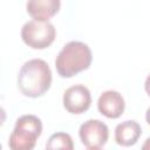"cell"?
Listing matches in <instances>:
<instances>
[{
	"label": "cell",
	"instance_id": "obj_1",
	"mask_svg": "<svg viewBox=\"0 0 150 150\" xmlns=\"http://www.w3.org/2000/svg\"><path fill=\"white\" fill-rule=\"evenodd\" d=\"M52 70L42 59L26 61L18 74V88L27 97L36 98L43 96L52 84Z\"/></svg>",
	"mask_w": 150,
	"mask_h": 150
},
{
	"label": "cell",
	"instance_id": "obj_2",
	"mask_svg": "<svg viewBox=\"0 0 150 150\" xmlns=\"http://www.w3.org/2000/svg\"><path fill=\"white\" fill-rule=\"evenodd\" d=\"M93 61L89 46L81 41H69L66 43L55 59L57 74L63 79H69L87 70Z\"/></svg>",
	"mask_w": 150,
	"mask_h": 150
},
{
	"label": "cell",
	"instance_id": "obj_3",
	"mask_svg": "<svg viewBox=\"0 0 150 150\" xmlns=\"http://www.w3.org/2000/svg\"><path fill=\"white\" fill-rule=\"evenodd\" d=\"M42 134L41 120L32 114L20 116L9 135L8 146L13 150H32Z\"/></svg>",
	"mask_w": 150,
	"mask_h": 150
},
{
	"label": "cell",
	"instance_id": "obj_4",
	"mask_svg": "<svg viewBox=\"0 0 150 150\" xmlns=\"http://www.w3.org/2000/svg\"><path fill=\"white\" fill-rule=\"evenodd\" d=\"M56 36V30L49 21L30 20L21 28V39L28 47L33 49H46L49 47Z\"/></svg>",
	"mask_w": 150,
	"mask_h": 150
},
{
	"label": "cell",
	"instance_id": "obj_5",
	"mask_svg": "<svg viewBox=\"0 0 150 150\" xmlns=\"http://www.w3.org/2000/svg\"><path fill=\"white\" fill-rule=\"evenodd\" d=\"M79 137L87 149L98 150L105 145L109 138V129L100 120H88L80 125Z\"/></svg>",
	"mask_w": 150,
	"mask_h": 150
},
{
	"label": "cell",
	"instance_id": "obj_6",
	"mask_svg": "<svg viewBox=\"0 0 150 150\" xmlns=\"http://www.w3.org/2000/svg\"><path fill=\"white\" fill-rule=\"evenodd\" d=\"M62 103L68 112L73 115H81L90 108L91 104L90 91L83 84L71 86L64 90Z\"/></svg>",
	"mask_w": 150,
	"mask_h": 150
},
{
	"label": "cell",
	"instance_id": "obj_7",
	"mask_svg": "<svg viewBox=\"0 0 150 150\" xmlns=\"http://www.w3.org/2000/svg\"><path fill=\"white\" fill-rule=\"evenodd\" d=\"M98 111L107 118H118L122 116L125 109V102L123 96L116 90L103 91L97 100Z\"/></svg>",
	"mask_w": 150,
	"mask_h": 150
},
{
	"label": "cell",
	"instance_id": "obj_8",
	"mask_svg": "<svg viewBox=\"0 0 150 150\" xmlns=\"http://www.w3.org/2000/svg\"><path fill=\"white\" fill-rule=\"evenodd\" d=\"M61 7V0H27L26 11L34 20L48 21L56 15Z\"/></svg>",
	"mask_w": 150,
	"mask_h": 150
},
{
	"label": "cell",
	"instance_id": "obj_9",
	"mask_svg": "<svg viewBox=\"0 0 150 150\" xmlns=\"http://www.w3.org/2000/svg\"><path fill=\"white\" fill-rule=\"evenodd\" d=\"M142 135V128L138 122L134 120L124 121L115 128V141L118 145L131 146L137 143Z\"/></svg>",
	"mask_w": 150,
	"mask_h": 150
},
{
	"label": "cell",
	"instance_id": "obj_10",
	"mask_svg": "<svg viewBox=\"0 0 150 150\" xmlns=\"http://www.w3.org/2000/svg\"><path fill=\"white\" fill-rule=\"evenodd\" d=\"M46 149L73 150L74 149L73 138L67 132H55L48 138L46 143Z\"/></svg>",
	"mask_w": 150,
	"mask_h": 150
},
{
	"label": "cell",
	"instance_id": "obj_11",
	"mask_svg": "<svg viewBox=\"0 0 150 150\" xmlns=\"http://www.w3.org/2000/svg\"><path fill=\"white\" fill-rule=\"evenodd\" d=\"M144 90H145V93L150 96V74L146 76V79H145V82H144Z\"/></svg>",
	"mask_w": 150,
	"mask_h": 150
},
{
	"label": "cell",
	"instance_id": "obj_12",
	"mask_svg": "<svg viewBox=\"0 0 150 150\" xmlns=\"http://www.w3.org/2000/svg\"><path fill=\"white\" fill-rule=\"evenodd\" d=\"M142 149L143 150H150V137H148L144 142V144L142 145Z\"/></svg>",
	"mask_w": 150,
	"mask_h": 150
},
{
	"label": "cell",
	"instance_id": "obj_13",
	"mask_svg": "<svg viewBox=\"0 0 150 150\" xmlns=\"http://www.w3.org/2000/svg\"><path fill=\"white\" fill-rule=\"evenodd\" d=\"M145 121H146V123L150 125V107L146 109V111H145Z\"/></svg>",
	"mask_w": 150,
	"mask_h": 150
}]
</instances>
